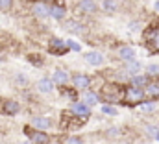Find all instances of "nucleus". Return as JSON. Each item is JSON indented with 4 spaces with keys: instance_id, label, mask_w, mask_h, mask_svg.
Listing matches in <instances>:
<instances>
[{
    "instance_id": "obj_1",
    "label": "nucleus",
    "mask_w": 159,
    "mask_h": 144,
    "mask_svg": "<svg viewBox=\"0 0 159 144\" xmlns=\"http://www.w3.org/2000/svg\"><path fill=\"white\" fill-rule=\"evenodd\" d=\"M24 133L30 137V141L34 144H48L50 141V137L44 133V131H41V129H30V128H24Z\"/></svg>"
},
{
    "instance_id": "obj_2",
    "label": "nucleus",
    "mask_w": 159,
    "mask_h": 144,
    "mask_svg": "<svg viewBox=\"0 0 159 144\" xmlns=\"http://www.w3.org/2000/svg\"><path fill=\"white\" fill-rule=\"evenodd\" d=\"M48 50H50V54L63 56V54H67L69 46H67V41H61V39H52V43H50Z\"/></svg>"
},
{
    "instance_id": "obj_3",
    "label": "nucleus",
    "mask_w": 159,
    "mask_h": 144,
    "mask_svg": "<svg viewBox=\"0 0 159 144\" xmlns=\"http://www.w3.org/2000/svg\"><path fill=\"white\" fill-rule=\"evenodd\" d=\"M126 96H128V102L135 104V102H141V100L144 98V91L139 89V87H133V85H131V87L126 91Z\"/></svg>"
},
{
    "instance_id": "obj_4",
    "label": "nucleus",
    "mask_w": 159,
    "mask_h": 144,
    "mask_svg": "<svg viewBox=\"0 0 159 144\" xmlns=\"http://www.w3.org/2000/svg\"><path fill=\"white\" fill-rule=\"evenodd\" d=\"M70 111H72L76 116H81V118H87V116L91 115V107H89L85 102H76V104H72Z\"/></svg>"
},
{
    "instance_id": "obj_5",
    "label": "nucleus",
    "mask_w": 159,
    "mask_h": 144,
    "mask_svg": "<svg viewBox=\"0 0 159 144\" xmlns=\"http://www.w3.org/2000/svg\"><path fill=\"white\" fill-rule=\"evenodd\" d=\"M19 111H20V106H19V102H15V100H6V102L2 104V113L7 115V116H13V115H17Z\"/></svg>"
},
{
    "instance_id": "obj_6",
    "label": "nucleus",
    "mask_w": 159,
    "mask_h": 144,
    "mask_svg": "<svg viewBox=\"0 0 159 144\" xmlns=\"http://www.w3.org/2000/svg\"><path fill=\"white\" fill-rule=\"evenodd\" d=\"M52 81H54V85L63 87V85L69 81V74L63 70V69H56V70H54V74H52Z\"/></svg>"
},
{
    "instance_id": "obj_7",
    "label": "nucleus",
    "mask_w": 159,
    "mask_h": 144,
    "mask_svg": "<svg viewBox=\"0 0 159 144\" xmlns=\"http://www.w3.org/2000/svg\"><path fill=\"white\" fill-rule=\"evenodd\" d=\"M32 126H34L35 129L44 131V129H48V128L52 126V122H50L48 116H34V118H32Z\"/></svg>"
},
{
    "instance_id": "obj_8",
    "label": "nucleus",
    "mask_w": 159,
    "mask_h": 144,
    "mask_svg": "<svg viewBox=\"0 0 159 144\" xmlns=\"http://www.w3.org/2000/svg\"><path fill=\"white\" fill-rule=\"evenodd\" d=\"M72 83H74L76 89H87L89 83H91V79H89V76H85V74H74V76H72Z\"/></svg>"
},
{
    "instance_id": "obj_9",
    "label": "nucleus",
    "mask_w": 159,
    "mask_h": 144,
    "mask_svg": "<svg viewBox=\"0 0 159 144\" xmlns=\"http://www.w3.org/2000/svg\"><path fill=\"white\" fill-rule=\"evenodd\" d=\"M85 61H87L89 65L98 67V65L104 63V56H102L100 52H87V54H85Z\"/></svg>"
},
{
    "instance_id": "obj_10",
    "label": "nucleus",
    "mask_w": 159,
    "mask_h": 144,
    "mask_svg": "<svg viewBox=\"0 0 159 144\" xmlns=\"http://www.w3.org/2000/svg\"><path fill=\"white\" fill-rule=\"evenodd\" d=\"M37 91H39V92H44V94L52 92V91H54V81H52L50 78L39 79V81H37Z\"/></svg>"
},
{
    "instance_id": "obj_11",
    "label": "nucleus",
    "mask_w": 159,
    "mask_h": 144,
    "mask_svg": "<svg viewBox=\"0 0 159 144\" xmlns=\"http://www.w3.org/2000/svg\"><path fill=\"white\" fill-rule=\"evenodd\" d=\"M34 13H35V17L44 19V17H48V15H50V7L41 0V2H35V4H34Z\"/></svg>"
},
{
    "instance_id": "obj_12",
    "label": "nucleus",
    "mask_w": 159,
    "mask_h": 144,
    "mask_svg": "<svg viewBox=\"0 0 159 144\" xmlns=\"http://www.w3.org/2000/svg\"><path fill=\"white\" fill-rule=\"evenodd\" d=\"M119 57L122 61H135V50L131 46H122L119 48Z\"/></svg>"
},
{
    "instance_id": "obj_13",
    "label": "nucleus",
    "mask_w": 159,
    "mask_h": 144,
    "mask_svg": "<svg viewBox=\"0 0 159 144\" xmlns=\"http://www.w3.org/2000/svg\"><path fill=\"white\" fill-rule=\"evenodd\" d=\"M65 7L63 6H52L50 7V17L52 19H56V20H61V19H65Z\"/></svg>"
},
{
    "instance_id": "obj_14",
    "label": "nucleus",
    "mask_w": 159,
    "mask_h": 144,
    "mask_svg": "<svg viewBox=\"0 0 159 144\" xmlns=\"http://www.w3.org/2000/svg\"><path fill=\"white\" fill-rule=\"evenodd\" d=\"M80 9L85 11V13H94L96 11V4H94V0H81L80 2Z\"/></svg>"
},
{
    "instance_id": "obj_15",
    "label": "nucleus",
    "mask_w": 159,
    "mask_h": 144,
    "mask_svg": "<svg viewBox=\"0 0 159 144\" xmlns=\"http://www.w3.org/2000/svg\"><path fill=\"white\" fill-rule=\"evenodd\" d=\"M144 94H146V96H150V98H157V96H159V83H148V85H146Z\"/></svg>"
},
{
    "instance_id": "obj_16",
    "label": "nucleus",
    "mask_w": 159,
    "mask_h": 144,
    "mask_svg": "<svg viewBox=\"0 0 159 144\" xmlns=\"http://www.w3.org/2000/svg\"><path fill=\"white\" fill-rule=\"evenodd\" d=\"M102 7H104L106 13H115L117 11V0H104Z\"/></svg>"
},
{
    "instance_id": "obj_17",
    "label": "nucleus",
    "mask_w": 159,
    "mask_h": 144,
    "mask_svg": "<svg viewBox=\"0 0 159 144\" xmlns=\"http://www.w3.org/2000/svg\"><path fill=\"white\" fill-rule=\"evenodd\" d=\"M131 85H133V87L148 85V76H131Z\"/></svg>"
},
{
    "instance_id": "obj_18",
    "label": "nucleus",
    "mask_w": 159,
    "mask_h": 144,
    "mask_svg": "<svg viewBox=\"0 0 159 144\" xmlns=\"http://www.w3.org/2000/svg\"><path fill=\"white\" fill-rule=\"evenodd\" d=\"M83 102L91 107V106H96L98 104V96L94 94V92H85V96H83Z\"/></svg>"
},
{
    "instance_id": "obj_19",
    "label": "nucleus",
    "mask_w": 159,
    "mask_h": 144,
    "mask_svg": "<svg viewBox=\"0 0 159 144\" xmlns=\"http://www.w3.org/2000/svg\"><path fill=\"white\" fill-rule=\"evenodd\" d=\"M141 70V65L137 61H128V67H126V72H129L131 76H135L137 72Z\"/></svg>"
},
{
    "instance_id": "obj_20",
    "label": "nucleus",
    "mask_w": 159,
    "mask_h": 144,
    "mask_svg": "<svg viewBox=\"0 0 159 144\" xmlns=\"http://www.w3.org/2000/svg\"><path fill=\"white\" fill-rule=\"evenodd\" d=\"M146 76L157 78L159 76V65H148V67H146Z\"/></svg>"
},
{
    "instance_id": "obj_21",
    "label": "nucleus",
    "mask_w": 159,
    "mask_h": 144,
    "mask_svg": "<svg viewBox=\"0 0 159 144\" xmlns=\"http://www.w3.org/2000/svg\"><path fill=\"white\" fill-rule=\"evenodd\" d=\"M146 133L152 137V139H156L159 141V133H157V128H154V126H146Z\"/></svg>"
},
{
    "instance_id": "obj_22",
    "label": "nucleus",
    "mask_w": 159,
    "mask_h": 144,
    "mask_svg": "<svg viewBox=\"0 0 159 144\" xmlns=\"http://www.w3.org/2000/svg\"><path fill=\"white\" fill-rule=\"evenodd\" d=\"M28 61H30V63H34V65H37V67H41V65H43V59H41V56H37V54L28 56Z\"/></svg>"
},
{
    "instance_id": "obj_23",
    "label": "nucleus",
    "mask_w": 159,
    "mask_h": 144,
    "mask_svg": "<svg viewBox=\"0 0 159 144\" xmlns=\"http://www.w3.org/2000/svg\"><path fill=\"white\" fill-rule=\"evenodd\" d=\"M13 6V0H0V11H9Z\"/></svg>"
},
{
    "instance_id": "obj_24",
    "label": "nucleus",
    "mask_w": 159,
    "mask_h": 144,
    "mask_svg": "<svg viewBox=\"0 0 159 144\" xmlns=\"http://www.w3.org/2000/svg\"><path fill=\"white\" fill-rule=\"evenodd\" d=\"M80 28H81V26H80L78 22H69V24H67V30H69L70 34H78Z\"/></svg>"
},
{
    "instance_id": "obj_25",
    "label": "nucleus",
    "mask_w": 159,
    "mask_h": 144,
    "mask_svg": "<svg viewBox=\"0 0 159 144\" xmlns=\"http://www.w3.org/2000/svg\"><path fill=\"white\" fill-rule=\"evenodd\" d=\"M102 113H106V115H113V116H117V109L111 107V106H102Z\"/></svg>"
},
{
    "instance_id": "obj_26",
    "label": "nucleus",
    "mask_w": 159,
    "mask_h": 144,
    "mask_svg": "<svg viewBox=\"0 0 159 144\" xmlns=\"http://www.w3.org/2000/svg\"><path fill=\"white\" fill-rule=\"evenodd\" d=\"M67 46H69L70 50H74V52H80V50H81V46H80L76 41H67Z\"/></svg>"
},
{
    "instance_id": "obj_27",
    "label": "nucleus",
    "mask_w": 159,
    "mask_h": 144,
    "mask_svg": "<svg viewBox=\"0 0 159 144\" xmlns=\"http://www.w3.org/2000/svg\"><path fill=\"white\" fill-rule=\"evenodd\" d=\"M143 111H146V113H152V111H156V106L154 104H143Z\"/></svg>"
},
{
    "instance_id": "obj_28",
    "label": "nucleus",
    "mask_w": 159,
    "mask_h": 144,
    "mask_svg": "<svg viewBox=\"0 0 159 144\" xmlns=\"http://www.w3.org/2000/svg\"><path fill=\"white\" fill-rule=\"evenodd\" d=\"M65 144H83V142H81L80 139H76V137H69V139H67V142H65Z\"/></svg>"
},
{
    "instance_id": "obj_29",
    "label": "nucleus",
    "mask_w": 159,
    "mask_h": 144,
    "mask_svg": "<svg viewBox=\"0 0 159 144\" xmlns=\"http://www.w3.org/2000/svg\"><path fill=\"white\" fill-rule=\"evenodd\" d=\"M154 7H156V11H157V13H159V0H157V2H156V4H154Z\"/></svg>"
},
{
    "instance_id": "obj_30",
    "label": "nucleus",
    "mask_w": 159,
    "mask_h": 144,
    "mask_svg": "<svg viewBox=\"0 0 159 144\" xmlns=\"http://www.w3.org/2000/svg\"><path fill=\"white\" fill-rule=\"evenodd\" d=\"M156 48H157V50H159V35L156 37Z\"/></svg>"
},
{
    "instance_id": "obj_31",
    "label": "nucleus",
    "mask_w": 159,
    "mask_h": 144,
    "mask_svg": "<svg viewBox=\"0 0 159 144\" xmlns=\"http://www.w3.org/2000/svg\"><path fill=\"white\" fill-rule=\"evenodd\" d=\"M44 2H46V0H44Z\"/></svg>"
}]
</instances>
